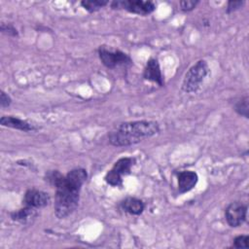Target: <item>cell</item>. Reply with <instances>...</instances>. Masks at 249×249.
Wrapping results in <instances>:
<instances>
[{
	"mask_svg": "<svg viewBox=\"0 0 249 249\" xmlns=\"http://www.w3.org/2000/svg\"><path fill=\"white\" fill-rule=\"evenodd\" d=\"M50 201L51 197L48 193L36 189H30L26 191L23 196V204L34 209L43 208L47 206Z\"/></svg>",
	"mask_w": 249,
	"mask_h": 249,
	"instance_id": "ba28073f",
	"label": "cell"
},
{
	"mask_svg": "<svg viewBox=\"0 0 249 249\" xmlns=\"http://www.w3.org/2000/svg\"><path fill=\"white\" fill-rule=\"evenodd\" d=\"M135 163V159L131 157H124L119 159L113 167L106 173L104 179L107 184L113 187L123 186V177L130 173L131 167Z\"/></svg>",
	"mask_w": 249,
	"mask_h": 249,
	"instance_id": "277c9868",
	"label": "cell"
},
{
	"mask_svg": "<svg viewBox=\"0 0 249 249\" xmlns=\"http://www.w3.org/2000/svg\"><path fill=\"white\" fill-rule=\"evenodd\" d=\"M87 178V170L81 167L72 169L66 175L60 174L57 170L47 173L46 181L55 188L54 214L58 219H63L76 210L80 192Z\"/></svg>",
	"mask_w": 249,
	"mask_h": 249,
	"instance_id": "6da1fadb",
	"label": "cell"
},
{
	"mask_svg": "<svg viewBox=\"0 0 249 249\" xmlns=\"http://www.w3.org/2000/svg\"><path fill=\"white\" fill-rule=\"evenodd\" d=\"M143 78L150 82L156 83L159 86H163V78L160 71V63L156 58H150L143 71Z\"/></svg>",
	"mask_w": 249,
	"mask_h": 249,
	"instance_id": "9c48e42d",
	"label": "cell"
},
{
	"mask_svg": "<svg viewBox=\"0 0 249 249\" xmlns=\"http://www.w3.org/2000/svg\"><path fill=\"white\" fill-rule=\"evenodd\" d=\"M248 100H249L248 96L245 95L239 98L234 104V110L236 111V113H238L240 116H243L245 118H248V110H249Z\"/></svg>",
	"mask_w": 249,
	"mask_h": 249,
	"instance_id": "9a60e30c",
	"label": "cell"
},
{
	"mask_svg": "<svg viewBox=\"0 0 249 249\" xmlns=\"http://www.w3.org/2000/svg\"><path fill=\"white\" fill-rule=\"evenodd\" d=\"M0 124L3 126L18 129L21 131H33L38 129V127L35 124L29 123L28 121L14 116H3L0 119Z\"/></svg>",
	"mask_w": 249,
	"mask_h": 249,
	"instance_id": "8fae6325",
	"label": "cell"
},
{
	"mask_svg": "<svg viewBox=\"0 0 249 249\" xmlns=\"http://www.w3.org/2000/svg\"><path fill=\"white\" fill-rule=\"evenodd\" d=\"M244 4V1L241 0H233V1H229L227 5V13L231 14L232 12H235L236 10L240 9L242 5Z\"/></svg>",
	"mask_w": 249,
	"mask_h": 249,
	"instance_id": "d6986e66",
	"label": "cell"
},
{
	"mask_svg": "<svg viewBox=\"0 0 249 249\" xmlns=\"http://www.w3.org/2000/svg\"><path fill=\"white\" fill-rule=\"evenodd\" d=\"M247 205L241 201H233L225 210L226 221L231 228H237L246 221Z\"/></svg>",
	"mask_w": 249,
	"mask_h": 249,
	"instance_id": "52a82bcc",
	"label": "cell"
},
{
	"mask_svg": "<svg viewBox=\"0 0 249 249\" xmlns=\"http://www.w3.org/2000/svg\"><path fill=\"white\" fill-rule=\"evenodd\" d=\"M97 52L100 61L107 68L114 69L118 66H127L132 63L130 56L120 50L100 46Z\"/></svg>",
	"mask_w": 249,
	"mask_h": 249,
	"instance_id": "5b68a950",
	"label": "cell"
},
{
	"mask_svg": "<svg viewBox=\"0 0 249 249\" xmlns=\"http://www.w3.org/2000/svg\"><path fill=\"white\" fill-rule=\"evenodd\" d=\"M210 73V68L204 59L196 61L186 72L181 89L187 93L196 92Z\"/></svg>",
	"mask_w": 249,
	"mask_h": 249,
	"instance_id": "3957f363",
	"label": "cell"
},
{
	"mask_svg": "<svg viewBox=\"0 0 249 249\" xmlns=\"http://www.w3.org/2000/svg\"><path fill=\"white\" fill-rule=\"evenodd\" d=\"M160 131L155 121L140 120L125 122L118 125L108 134L110 144L116 147H127L156 135Z\"/></svg>",
	"mask_w": 249,
	"mask_h": 249,
	"instance_id": "7a4b0ae2",
	"label": "cell"
},
{
	"mask_svg": "<svg viewBox=\"0 0 249 249\" xmlns=\"http://www.w3.org/2000/svg\"><path fill=\"white\" fill-rule=\"evenodd\" d=\"M249 236L246 234H241L236 236L233 239V243H232V247L234 248H248L249 244Z\"/></svg>",
	"mask_w": 249,
	"mask_h": 249,
	"instance_id": "2e32d148",
	"label": "cell"
},
{
	"mask_svg": "<svg viewBox=\"0 0 249 249\" xmlns=\"http://www.w3.org/2000/svg\"><path fill=\"white\" fill-rule=\"evenodd\" d=\"M122 209L130 215H140L145 208L144 202L136 197H126L121 202Z\"/></svg>",
	"mask_w": 249,
	"mask_h": 249,
	"instance_id": "7c38bea8",
	"label": "cell"
},
{
	"mask_svg": "<svg viewBox=\"0 0 249 249\" xmlns=\"http://www.w3.org/2000/svg\"><path fill=\"white\" fill-rule=\"evenodd\" d=\"M108 4H109L108 1H101V0H84L81 2L82 7L89 13H94Z\"/></svg>",
	"mask_w": 249,
	"mask_h": 249,
	"instance_id": "5bb4252c",
	"label": "cell"
},
{
	"mask_svg": "<svg viewBox=\"0 0 249 249\" xmlns=\"http://www.w3.org/2000/svg\"><path fill=\"white\" fill-rule=\"evenodd\" d=\"M177 179L178 191L180 194H184L193 190L196 187L198 181V175L196 171L184 170L179 172Z\"/></svg>",
	"mask_w": 249,
	"mask_h": 249,
	"instance_id": "30bf717a",
	"label": "cell"
},
{
	"mask_svg": "<svg viewBox=\"0 0 249 249\" xmlns=\"http://www.w3.org/2000/svg\"><path fill=\"white\" fill-rule=\"evenodd\" d=\"M113 9L125 10L131 14L148 16L156 10V3L144 0H117L110 3Z\"/></svg>",
	"mask_w": 249,
	"mask_h": 249,
	"instance_id": "8992f818",
	"label": "cell"
},
{
	"mask_svg": "<svg viewBox=\"0 0 249 249\" xmlns=\"http://www.w3.org/2000/svg\"><path fill=\"white\" fill-rule=\"evenodd\" d=\"M0 29H1V32L8 35V36H12V37H16L18 35V32L17 30V28L10 24V23H5V22H2L1 23V26H0Z\"/></svg>",
	"mask_w": 249,
	"mask_h": 249,
	"instance_id": "e0dca14e",
	"label": "cell"
},
{
	"mask_svg": "<svg viewBox=\"0 0 249 249\" xmlns=\"http://www.w3.org/2000/svg\"><path fill=\"white\" fill-rule=\"evenodd\" d=\"M11 103H12V99L9 96V94L2 90L1 93H0V105H1V107L2 108L8 107V106H10Z\"/></svg>",
	"mask_w": 249,
	"mask_h": 249,
	"instance_id": "ffe728a7",
	"label": "cell"
},
{
	"mask_svg": "<svg viewBox=\"0 0 249 249\" xmlns=\"http://www.w3.org/2000/svg\"><path fill=\"white\" fill-rule=\"evenodd\" d=\"M199 3V1L197 0H185V1H180L179 5L182 11L184 12H190L192 10H194L197 4Z\"/></svg>",
	"mask_w": 249,
	"mask_h": 249,
	"instance_id": "ac0fdd59",
	"label": "cell"
},
{
	"mask_svg": "<svg viewBox=\"0 0 249 249\" xmlns=\"http://www.w3.org/2000/svg\"><path fill=\"white\" fill-rule=\"evenodd\" d=\"M36 216H37V209L28 207L25 205L22 208L11 213L12 220L21 224H27L32 222V220H34Z\"/></svg>",
	"mask_w": 249,
	"mask_h": 249,
	"instance_id": "4fadbf2b",
	"label": "cell"
}]
</instances>
